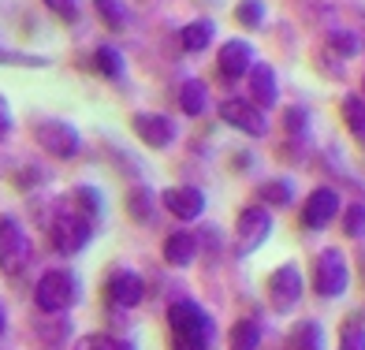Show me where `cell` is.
Instances as JSON below:
<instances>
[{
    "instance_id": "obj_1",
    "label": "cell",
    "mask_w": 365,
    "mask_h": 350,
    "mask_svg": "<svg viewBox=\"0 0 365 350\" xmlns=\"http://www.w3.org/2000/svg\"><path fill=\"white\" fill-rule=\"evenodd\" d=\"M168 324H172V350H209L217 339V324L212 316L190 302V298H179L168 309Z\"/></svg>"
},
{
    "instance_id": "obj_2",
    "label": "cell",
    "mask_w": 365,
    "mask_h": 350,
    "mask_svg": "<svg viewBox=\"0 0 365 350\" xmlns=\"http://www.w3.org/2000/svg\"><path fill=\"white\" fill-rule=\"evenodd\" d=\"M48 235H53V246L60 249L63 257H75L78 249L90 242L93 224L75 209V202H63L60 212H56V220H53V227H48Z\"/></svg>"
},
{
    "instance_id": "obj_3",
    "label": "cell",
    "mask_w": 365,
    "mask_h": 350,
    "mask_svg": "<svg viewBox=\"0 0 365 350\" xmlns=\"http://www.w3.org/2000/svg\"><path fill=\"white\" fill-rule=\"evenodd\" d=\"M34 302H38V309H45V313L71 309V306L78 302V279H75V272H68V269L45 272V276L38 279V287H34Z\"/></svg>"
},
{
    "instance_id": "obj_4",
    "label": "cell",
    "mask_w": 365,
    "mask_h": 350,
    "mask_svg": "<svg viewBox=\"0 0 365 350\" xmlns=\"http://www.w3.org/2000/svg\"><path fill=\"white\" fill-rule=\"evenodd\" d=\"M351 283V269H346V257L343 249L328 246L324 254L313 261V287H317L321 298H339Z\"/></svg>"
},
{
    "instance_id": "obj_5",
    "label": "cell",
    "mask_w": 365,
    "mask_h": 350,
    "mask_svg": "<svg viewBox=\"0 0 365 350\" xmlns=\"http://www.w3.org/2000/svg\"><path fill=\"white\" fill-rule=\"evenodd\" d=\"M272 235V216L269 209L250 205L239 212V224H235V254L239 257H250L257 246H264V239Z\"/></svg>"
},
{
    "instance_id": "obj_6",
    "label": "cell",
    "mask_w": 365,
    "mask_h": 350,
    "mask_svg": "<svg viewBox=\"0 0 365 350\" xmlns=\"http://www.w3.org/2000/svg\"><path fill=\"white\" fill-rule=\"evenodd\" d=\"M298 302H302V272H298V264H279L269 276V306L287 316Z\"/></svg>"
},
{
    "instance_id": "obj_7",
    "label": "cell",
    "mask_w": 365,
    "mask_h": 350,
    "mask_svg": "<svg viewBox=\"0 0 365 350\" xmlns=\"http://www.w3.org/2000/svg\"><path fill=\"white\" fill-rule=\"evenodd\" d=\"M30 257V239L26 231L19 227V220H11V216H0V269L8 276H15L26 264Z\"/></svg>"
},
{
    "instance_id": "obj_8",
    "label": "cell",
    "mask_w": 365,
    "mask_h": 350,
    "mask_svg": "<svg viewBox=\"0 0 365 350\" xmlns=\"http://www.w3.org/2000/svg\"><path fill=\"white\" fill-rule=\"evenodd\" d=\"M34 142H41V149L53 157H75L78 145H82L78 130L63 120H38L34 123Z\"/></svg>"
},
{
    "instance_id": "obj_9",
    "label": "cell",
    "mask_w": 365,
    "mask_h": 350,
    "mask_svg": "<svg viewBox=\"0 0 365 350\" xmlns=\"http://www.w3.org/2000/svg\"><path fill=\"white\" fill-rule=\"evenodd\" d=\"M220 115H224V123H231L235 130H242V135H250V138H261L264 130H269V120H264V112L254 101L227 97V101L220 105Z\"/></svg>"
},
{
    "instance_id": "obj_10",
    "label": "cell",
    "mask_w": 365,
    "mask_h": 350,
    "mask_svg": "<svg viewBox=\"0 0 365 350\" xmlns=\"http://www.w3.org/2000/svg\"><path fill=\"white\" fill-rule=\"evenodd\" d=\"M336 216H339V194L331 187H317L302 205V227L306 231H324Z\"/></svg>"
},
{
    "instance_id": "obj_11",
    "label": "cell",
    "mask_w": 365,
    "mask_h": 350,
    "mask_svg": "<svg viewBox=\"0 0 365 350\" xmlns=\"http://www.w3.org/2000/svg\"><path fill=\"white\" fill-rule=\"evenodd\" d=\"M254 45L246 41V38H231V41H224L220 45V53H217V71L227 78V82H235V78H242V75H250V68H254Z\"/></svg>"
},
{
    "instance_id": "obj_12",
    "label": "cell",
    "mask_w": 365,
    "mask_h": 350,
    "mask_svg": "<svg viewBox=\"0 0 365 350\" xmlns=\"http://www.w3.org/2000/svg\"><path fill=\"white\" fill-rule=\"evenodd\" d=\"M135 135L145 142V145H153V149H168L175 142V123L168 120V115H157V112H138L135 115Z\"/></svg>"
},
{
    "instance_id": "obj_13",
    "label": "cell",
    "mask_w": 365,
    "mask_h": 350,
    "mask_svg": "<svg viewBox=\"0 0 365 350\" xmlns=\"http://www.w3.org/2000/svg\"><path fill=\"white\" fill-rule=\"evenodd\" d=\"M160 202L168 205V212L175 220H197L205 212V194L197 187H168L160 194Z\"/></svg>"
},
{
    "instance_id": "obj_14",
    "label": "cell",
    "mask_w": 365,
    "mask_h": 350,
    "mask_svg": "<svg viewBox=\"0 0 365 350\" xmlns=\"http://www.w3.org/2000/svg\"><path fill=\"white\" fill-rule=\"evenodd\" d=\"M105 291L115 306H138L142 298H145V283L138 272H130V269H115L105 283Z\"/></svg>"
},
{
    "instance_id": "obj_15",
    "label": "cell",
    "mask_w": 365,
    "mask_h": 350,
    "mask_svg": "<svg viewBox=\"0 0 365 350\" xmlns=\"http://www.w3.org/2000/svg\"><path fill=\"white\" fill-rule=\"evenodd\" d=\"M250 97L261 112H269L279 101V82H276L272 63H254L250 68Z\"/></svg>"
},
{
    "instance_id": "obj_16",
    "label": "cell",
    "mask_w": 365,
    "mask_h": 350,
    "mask_svg": "<svg viewBox=\"0 0 365 350\" xmlns=\"http://www.w3.org/2000/svg\"><path fill=\"white\" fill-rule=\"evenodd\" d=\"M194 257H197V235H190V231H172L164 239V261L168 264L187 269V264H194Z\"/></svg>"
},
{
    "instance_id": "obj_17",
    "label": "cell",
    "mask_w": 365,
    "mask_h": 350,
    "mask_svg": "<svg viewBox=\"0 0 365 350\" xmlns=\"http://www.w3.org/2000/svg\"><path fill=\"white\" fill-rule=\"evenodd\" d=\"M212 38H217V23L212 19H194L179 30V45L187 48V53H205L212 45Z\"/></svg>"
},
{
    "instance_id": "obj_18",
    "label": "cell",
    "mask_w": 365,
    "mask_h": 350,
    "mask_svg": "<svg viewBox=\"0 0 365 350\" xmlns=\"http://www.w3.org/2000/svg\"><path fill=\"white\" fill-rule=\"evenodd\" d=\"M127 216L135 224H145V220H153V212H157V194L149 190V187H130L127 190Z\"/></svg>"
},
{
    "instance_id": "obj_19",
    "label": "cell",
    "mask_w": 365,
    "mask_h": 350,
    "mask_svg": "<svg viewBox=\"0 0 365 350\" xmlns=\"http://www.w3.org/2000/svg\"><path fill=\"white\" fill-rule=\"evenodd\" d=\"M205 101H209V86L202 78H187L179 90V108L187 115H202L205 112Z\"/></svg>"
},
{
    "instance_id": "obj_20",
    "label": "cell",
    "mask_w": 365,
    "mask_h": 350,
    "mask_svg": "<svg viewBox=\"0 0 365 350\" xmlns=\"http://www.w3.org/2000/svg\"><path fill=\"white\" fill-rule=\"evenodd\" d=\"M227 343H231V350H257V346H261V321H254V316H242V321H235Z\"/></svg>"
},
{
    "instance_id": "obj_21",
    "label": "cell",
    "mask_w": 365,
    "mask_h": 350,
    "mask_svg": "<svg viewBox=\"0 0 365 350\" xmlns=\"http://www.w3.org/2000/svg\"><path fill=\"white\" fill-rule=\"evenodd\" d=\"M93 63H97V71H101L105 78H112V82H123V75H127V63H123V53L120 48H112V45H101L93 53Z\"/></svg>"
},
{
    "instance_id": "obj_22",
    "label": "cell",
    "mask_w": 365,
    "mask_h": 350,
    "mask_svg": "<svg viewBox=\"0 0 365 350\" xmlns=\"http://www.w3.org/2000/svg\"><path fill=\"white\" fill-rule=\"evenodd\" d=\"M291 346L294 350H324V328L317 321H302L291 336Z\"/></svg>"
},
{
    "instance_id": "obj_23",
    "label": "cell",
    "mask_w": 365,
    "mask_h": 350,
    "mask_svg": "<svg viewBox=\"0 0 365 350\" xmlns=\"http://www.w3.org/2000/svg\"><path fill=\"white\" fill-rule=\"evenodd\" d=\"M75 209L93 224L97 216L105 212V197H101V190H97V187H75Z\"/></svg>"
},
{
    "instance_id": "obj_24",
    "label": "cell",
    "mask_w": 365,
    "mask_h": 350,
    "mask_svg": "<svg viewBox=\"0 0 365 350\" xmlns=\"http://www.w3.org/2000/svg\"><path fill=\"white\" fill-rule=\"evenodd\" d=\"M93 8H97V15L105 19V26H112V30H127L130 11H127L123 0H93Z\"/></svg>"
},
{
    "instance_id": "obj_25",
    "label": "cell",
    "mask_w": 365,
    "mask_h": 350,
    "mask_svg": "<svg viewBox=\"0 0 365 350\" xmlns=\"http://www.w3.org/2000/svg\"><path fill=\"white\" fill-rule=\"evenodd\" d=\"M328 48L336 56H361V38L354 34V30H328Z\"/></svg>"
},
{
    "instance_id": "obj_26",
    "label": "cell",
    "mask_w": 365,
    "mask_h": 350,
    "mask_svg": "<svg viewBox=\"0 0 365 350\" xmlns=\"http://www.w3.org/2000/svg\"><path fill=\"white\" fill-rule=\"evenodd\" d=\"M264 0H239L235 4V23L246 26V30H261L264 26Z\"/></svg>"
},
{
    "instance_id": "obj_27",
    "label": "cell",
    "mask_w": 365,
    "mask_h": 350,
    "mask_svg": "<svg viewBox=\"0 0 365 350\" xmlns=\"http://www.w3.org/2000/svg\"><path fill=\"white\" fill-rule=\"evenodd\" d=\"M339 112H343V123L351 127L354 135H365V97L346 93V97H343V105H339Z\"/></svg>"
},
{
    "instance_id": "obj_28",
    "label": "cell",
    "mask_w": 365,
    "mask_h": 350,
    "mask_svg": "<svg viewBox=\"0 0 365 350\" xmlns=\"http://www.w3.org/2000/svg\"><path fill=\"white\" fill-rule=\"evenodd\" d=\"M261 197H264V202H272V205H291L294 202V182L291 179H269L261 187Z\"/></svg>"
},
{
    "instance_id": "obj_29",
    "label": "cell",
    "mask_w": 365,
    "mask_h": 350,
    "mask_svg": "<svg viewBox=\"0 0 365 350\" xmlns=\"http://www.w3.org/2000/svg\"><path fill=\"white\" fill-rule=\"evenodd\" d=\"M339 350H365V324L358 316H346L343 336H339Z\"/></svg>"
},
{
    "instance_id": "obj_30",
    "label": "cell",
    "mask_w": 365,
    "mask_h": 350,
    "mask_svg": "<svg viewBox=\"0 0 365 350\" xmlns=\"http://www.w3.org/2000/svg\"><path fill=\"white\" fill-rule=\"evenodd\" d=\"M343 231L351 239H365V202H351V209L343 216Z\"/></svg>"
},
{
    "instance_id": "obj_31",
    "label": "cell",
    "mask_w": 365,
    "mask_h": 350,
    "mask_svg": "<svg viewBox=\"0 0 365 350\" xmlns=\"http://www.w3.org/2000/svg\"><path fill=\"white\" fill-rule=\"evenodd\" d=\"M82 350H135V343L115 339V336H90L86 343H82Z\"/></svg>"
},
{
    "instance_id": "obj_32",
    "label": "cell",
    "mask_w": 365,
    "mask_h": 350,
    "mask_svg": "<svg viewBox=\"0 0 365 350\" xmlns=\"http://www.w3.org/2000/svg\"><path fill=\"white\" fill-rule=\"evenodd\" d=\"M0 63H15V68H45V56H26V53H11V48H0Z\"/></svg>"
},
{
    "instance_id": "obj_33",
    "label": "cell",
    "mask_w": 365,
    "mask_h": 350,
    "mask_svg": "<svg viewBox=\"0 0 365 350\" xmlns=\"http://www.w3.org/2000/svg\"><path fill=\"white\" fill-rule=\"evenodd\" d=\"M48 11H56L63 23H75L78 19V0H45Z\"/></svg>"
},
{
    "instance_id": "obj_34",
    "label": "cell",
    "mask_w": 365,
    "mask_h": 350,
    "mask_svg": "<svg viewBox=\"0 0 365 350\" xmlns=\"http://www.w3.org/2000/svg\"><path fill=\"white\" fill-rule=\"evenodd\" d=\"M306 123H309L306 108H287V130L291 135H306Z\"/></svg>"
},
{
    "instance_id": "obj_35",
    "label": "cell",
    "mask_w": 365,
    "mask_h": 350,
    "mask_svg": "<svg viewBox=\"0 0 365 350\" xmlns=\"http://www.w3.org/2000/svg\"><path fill=\"white\" fill-rule=\"evenodd\" d=\"M8 127H11V120H8V112H4V101H0V138L8 135Z\"/></svg>"
},
{
    "instance_id": "obj_36",
    "label": "cell",
    "mask_w": 365,
    "mask_h": 350,
    "mask_svg": "<svg viewBox=\"0 0 365 350\" xmlns=\"http://www.w3.org/2000/svg\"><path fill=\"white\" fill-rule=\"evenodd\" d=\"M0 336H4V306H0Z\"/></svg>"
}]
</instances>
